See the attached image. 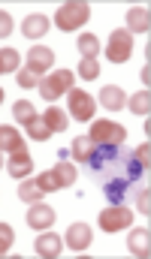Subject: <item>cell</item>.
Segmentation results:
<instances>
[{"instance_id":"obj_12","label":"cell","mask_w":151,"mask_h":259,"mask_svg":"<svg viewBox=\"0 0 151 259\" xmlns=\"http://www.w3.org/2000/svg\"><path fill=\"white\" fill-rule=\"evenodd\" d=\"M148 27H151L148 6H133L127 12V33H148Z\"/></svg>"},{"instance_id":"obj_1","label":"cell","mask_w":151,"mask_h":259,"mask_svg":"<svg viewBox=\"0 0 151 259\" xmlns=\"http://www.w3.org/2000/svg\"><path fill=\"white\" fill-rule=\"evenodd\" d=\"M103 196H106V202H112V205H124V202H130L133 193H136V187H139V181H133V178H127V175H112V178H106L103 184H97Z\"/></svg>"},{"instance_id":"obj_26","label":"cell","mask_w":151,"mask_h":259,"mask_svg":"<svg viewBox=\"0 0 151 259\" xmlns=\"http://www.w3.org/2000/svg\"><path fill=\"white\" fill-rule=\"evenodd\" d=\"M91 148H94V142H91L88 136H79V139L73 142L70 157H73V160H79V163H85V160H88V154H91Z\"/></svg>"},{"instance_id":"obj_21","label":"cell","mask_w":151,"mask_h":259,"mask_svg":"<svg viewBox=\"0 0 151 259\" xmlns=\"http://www.w3.org/2000/svg\"><path fill=\"white\" fill-rule=\"evenodd\" d=\"M76 46H79L82 58H97V55H100V42H97L94 33H82V36L76 39Z\"/></svg>"},{"instance_id":"obj_28","label":"cell","mask_w":151,"mask_h":259,"mask_svg":"<svg viewBox=\"0 0 151 259\" xmlns=\"http://www.w3.org/2000/svg\"><path fill=\"white\" fill-rule=\"evenodd\" d=\"M151 193H148V184H145V187H142V184H139V187H136V193H133V202H136V211H139V214H145V217H148L151 214Z\"/></svg>"},{"instance_id":"obj_19","label":"cell","mask_w":151,"mask_h":259,"mask_svg":"<svg viewBox=\"0 0 151 259\" xmlns=\"http://www.w3.org/2000/svg\"><path fill=\"white\" fill-rule=\"evenodd\" d=\"M43 196L46 193H43V187L36 184V178H24V181L18 184V199H21V202H40Z\"/></svg>"},{"instance_id":"obj_30","label":"cell","mask_w":151,"mask_h":259,"mask_svg":"<svg viewBox=\"0 0 151 259\" xmlns=\"http://www.w3.org/2000/svg\"><path fill=\"white\" fill-rule=\"evenodd\" d=\"M36 184L43 187V193H55V190H61V181H58L55 169H52V172H43V175L36 178Z\"/></svg>"},{"instance_id":"obj_15","label":"cell","mask_w":151,"mask_h":259,"mask_svg":"<svg viewBox=\"0 0 151 259\" xmlns=\"http://www.w3.org/2000/svg\"><path fill=\"white\" fill-rule=\"evenodd\" d=\"M21 33H24V36H30V39H40L43 33H49V18H46V15H40V12L27 15V18L21 21Z\"/></svg>"},{"instance_id":"obj_16","label":"cell","mask_w":151,"mask_h":259,"mask_svg":"<svg viewBox=\"0 0 151 259\" xmlns=\"http://www.w3.org/2000/svg\"><path fill=\"white\" fill-rule=\"evenodd\" d=\"M127 247H130V253H133V256H148V253H151L148 229H133V232H130V238H127Z\"/></svg>"},{"instance_id":"obj_27","label":"cell","mask_w":151,"mask_h":259,"mask_svg":"<svg viewBox=\"0 0 151 259\" xmlns=\"http://www.w3.org/2000/svg\"><path fill=\"white\" fill-rule=\"evenodd\" d=\"M79 75H82L85 81H94V78L100 75V61H97V58H82V61H79Z\"/></svg>"},{"instance_id":"obj_17","label":"cell","mask_w":151,"mask_h":259,"mask_svg":"<svg viewBox=\"0 0 151 259\" xmlns=\"http://www.w3.org/2000/svg\"><path fill=\"white\" fill-rule=\"evenodd\" d=\"M18 148H24L21 133L12 130V127H0V151H3V154H12V151H18Z\"/></svg>"},{"instance_id":"obj_34","label":"cell","mask_w":151,"mask_h":259,"mask_svg":"<svg viewBox=\"0 0 151 259\" xmlns=\"http://www.w3.org/2000/svg\"><path fill=\"white\" fill-rule=\"evenodd\" d=\"M0 103H3V88H0Z\"/></svg>"},{"instance_id":"obj_31","label":"cell","mask_w":151,"mask_h":259,"mask_svg":"<svg viewBox=\"0 0 151 259\" xmlns=\"http://www.w3.org/2000/svg\"><path fill=\"white\" fill-rule=\"evenodd\" d=\"M12 241H15V232H12V226H9V223H0V256H6V253H9Z\"/></svg>"},{"instance_id":"obj_25","label":"cell","mask_w":151,"mask_h":259,"mask_svg":"<svg viewBox=\"0 0 151 259\" xmlns=\"http://www.w3.org/2000/svg\"><path fill=\"white\" fill-rule=\"evenodd\" d=\"M24 130H27V136H30V139H36V142H46V139L52 136L49 124H46V121H43L40 115H36V118H33V121H30V124H27Z\"/></svg>"},{"instance_id":"obj_23","label":"cell","mask_w":151,"mask_h":259,"mask_svg":"<svg viewBox=\"0 0 151 259\" xmlns=\"http://www.w3.org/2000/svg\"><path fill=\"white\" fill-rule=\"evenodd\" d=\"M55 175H58V181H61V187H73L76 184V166L70 163V160H61L58 166H55Z\"/></svg>"},{"instance_id":"obj_10","label":"cell","mask_w":151,"mask_h":259,"mask_svg":"<svg viewBox=\"0 0 151 259\" xmlns=\"http://www.w3.org/2000/svg\"><path fill=\"white\" fill-rule=\"evenodd\" d=\"M91 238H94V232H91V226L88 223H73L70 229H67V247L76 250V253H82V250H88L91 247Z\"/></svg>"},{"instance_id":"obj_20","label":"cell","mask_w":151,"mask_h":259,"mask_svg":"<svg viewBox=\"0 0 151 259\" xmlns=\"http://www.w3.org/2000/svg\"><path fill=\"white\" fill-rule=\"evenodd\" d=\"M127 109H130L133 115H145V118H148V109H151V94H148V88H145V91H139V94H133V97L127 100Z\"/></svg>"},{"instance_id":"obj_22","label":"cell","mask_w":151,"mask_h":259,"mask_svg":"<svg viewBox=\"0 0 151 259\" xmlns=\"http://www.w3.org/2000/svg\"><path fill=\"white\" fill-rule=\"evenodd\" d=\"M12 115H15V121H18V124H24V127H27V124L36 118V109H33V103H27V100H18V103L12 106Z\"/></svg>"},{"instance_id":"obj_6","label":"cell","mask_w":151,"mask_h":259,"mask_svg":"<svg viewBox=\"0 0 151 259\" xmlns=\"http://www.w3.org/2000/svg\"><path fill=\"white\" fill-rule=\"evenodd\" d=\"M67 106H70L73 121H82V124H88V121L94 118V112H97L94 97H91V94H85V91H79V88H73V91L67 94Z\"/></svg>"},{"instance_id":"obj_8","label":"cell","mask_w":151,"mask_h":259,"mask_svg":"<svg viewBox=\"0 0 151 259\" xmlns=\"http://www.w3.org/2000/svg\"><path fill=\"white\" fill-rule=\"evenodd\" d=\"M30 172H33V157H30V151H27V148L12 151V154H9V175L18 178V181H24V178H30Z\"/></svg>"},{"instance_id":"obj_2","label":"cell","mask_w":151,"mask_h":259,"mask_svg":"<svg viewBox=\"0 0 151 259\" xmlns=\"http://www.w3.org/2000/svg\"><path fill=\"white\" fill-rule=\"evenodd\" d=\"M40 94L46 103H55L61 94H70L73 91V72L70 69H58V72H49L46 78H40Z\"/></svg>"},{"instance_id":"obj_7","label":"cell","mask_w":151,"mask_h":259,"mask_svg":"<svg viewBox=\"0 0 151 259\" xmlns=\"http://www.w3.org/2000/svg\"><path fill=\"white\" fill-rule=\"evenodd\" d=\"M130 52H133V33H127V30H115V33L109 36L106 58H109L112 64H124V61L130 58Z\"/></svg>"},{"instance_id":"obj_14","label":"cell","mask_w":151,"mask_h":259,"mask_svg":"<svg viewBox=\"0 0 151 259\" xmlns=\"http://www.w3.org/2000/svg\"><path fill=\"white\" fill-rule=\"evenodd\" d=\"M61 247H64V241L55 235V232H43L40 238H36V253L46 259H55L61 256Z\"/></svg>"},{"instance_id":"obj_18","label":"cell","mask_w":151,"mask_h":259,"mask_svg":"<svg viewBox=\"0 0 151 259\" xmlns=\"http://www.w3.org/2000/svg\"><path fill=\"white\" fill-rule=\"evenodd\" d=\"M43 121L49 124V130H52V133H61V130L70 127L67 112H64V109H58V106H49V109H46V115H43Z\"/></svg>"},{"instance_id":"obj_4","label":"cell","mask_w":151,"mask_h":259,"mask_svg":"<svg viewBox=\"0 0 151 259\" xmlns=\"http://www.w3.org/2000/svg\"><path fill=\"white\" fill-rule=\"evenodd\" d=\"M97 223H100L103 232H121V229H127L133 223V211L127 205H109V208L100 211Z\"/></svg>"},{"instance_id":"obj_32","label":"cell","mask_w":151,"mask_h":259,"mask_svg":"<svg viewBox=\"0 0 151 259\" xmlns=\"http://www.w3.org/2000/svg\"><path fill=\"white\" fill-rule=\"evenodd\" d=\"M151 148H148V142H142V145H139V148H136V151H133V160H136V163H139V166H142V169H145V172H148V163H151Z\"/></svg>"},{"instance_id":"obj_24","label":"cell","mask_w":151,"mask_h":259,"mask_svg":"<svg viewBox=\"0 0 151 259\" xmlns=\"http://www.w3.org/2000/svg\"><path fill=\"white\" fill-rule=\"evenodd\" d=\"M18 52L15 49H0V72H18Z\"/></svg>"},{"instance_id":"obj_3","label":"cell","mask_w":151,"mask_h":259,"mask_svg":"<svg viewBox=\"0 0 151 259\" xmlns=\"http://www.w3.org/2000/svg\"><path fill=\"white\" fill-rule=\"evenodd\" d=\"M88 18H91V6L82 3V0H76V3H64V6L58 9L55 24H58L61 30H76V27H82Z\"/></svg>"},{"instance_id":"obj_5","label":"cell","mask_w":151,"mask_h":259,"mask_svg":"<svg viewBox=\"0 0 151 259\" xmlns=\"http://www.w3.org/2000/svg\"><path fill=\"white\" fill-rule=\"evenodd\" d=\"M88 139L94 145H124L127 130L121 127V124H115V121H97L91 127V133H88Z\"/></svg>"},{"instance_id":"obj_35","label":"cell","mask_w":151,"mask_h":259,"mask_svg":"<svg viewBox=\"0 0 151 259\" xmlns=\"http://www.w3.org/2000/svg\"><path fill=\"white\" fill-rule=\"evenodd\" d=\"M0 166H3V151H0Z\"/></svg>"},{"instance_id":"obj_9","label":"cell","mask_w":151,"mask_h":259,"mask_svg":"<svg viewBox=\"0 0 151 259\" xmlns=\"http://www.w3.org/2000/svg\"><path fill=\"white\" fill-rule=\"evenodd\" d=\"M55 64V52L52 49H46V46H33L30 52H27V69H33L36 75H43V72H49Z\"/></svg>"},{"instance_id":"obj_11","label":"cell","mask_w":151,"mask_h":259,"mask_svg":"<svg viewBox=\"0 0 151 259\" xmlns=\"http://www.w3.org/2000/svg\"><path fill=\"white\" fill-rule=\"evenodd\" d=\"M55 223V211L46 205V202H30V211H27V226L33 229H49Z\"/></svg>"},{"instance_id":"obj_13","label":"cell","mask_w":151,"mask_h":259,"mask_svg":"<svg viewBox=\"0 0 151 259\" xmlns=\"http://www.w3.org/2000/svg\"><path fill=\"white\" fill-rule=\"evenodd\" d=\"M100 106L109 109V112H118V109L127 106V94H124L118 84H106V88L100 91Z\"/></svg>"},{"instance_id":"obj_33","label":"cell","mask_w":151,"mask_h":259,"mask_svg":"<svg viewBox=\"0 0 151 259\" xmlns=\"http://www.w3.org/2000/svg\"><path fill=\"white\" fill-rule=\"evenodd\" d=\"M9 33H12V15L0 9V39H3V36H9Z\"/></svg>"},{"instance_id":"obj_29","label":"cell","mask_w":151,"mask_h":259,"mask_svg":"<svg viewBox=\"0 0 151 259\" xmlns=\"http://www.w3.org/2000/svg\"><path fill=\"white\" fill-rule=\"evenodd\" d=\"M15 84H18V88H36V84H40V75H36L33 69L24 66V69L15 72Z\"/></svg>"}]
</instances>
